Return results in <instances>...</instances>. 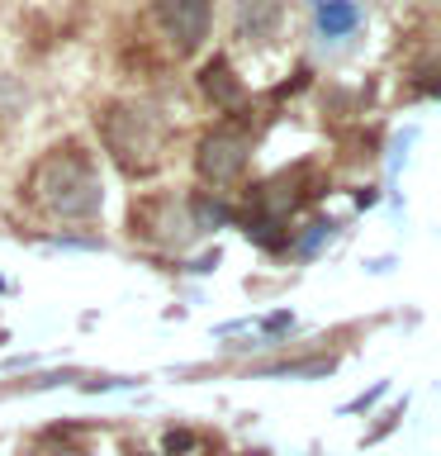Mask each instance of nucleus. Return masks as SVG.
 <instances>
[{
	"instance_id": "423d86ee",
	"label": "nucleus",
	"mask_w": 441,
	"mask_h": 456,
	"mask_svg": "<svg viewBox=\"0 0 441 456\" xmlns=\"http://www.w3.org/2000/svg\"><path fill=\"white\" fill-rule=\"evenodd\" d=\"M313 20H318L323 38H347L361 24V5L356 0H313Z\"/></svg>"
},
{
	"instance_id": "f257e3e1",
	"label": "nucleus",
	"mask_w": 441,
	"mask_h": 456,
	"mask_svg": "<svg viewBox=\"0 0 441 456\" xmlns=\"http://www.w3.org/2000/svg\"><path fill=\"white\" fill-rule=\"evenodd\" d=\"M34 191H38L43 205H48L52 214H62V219H91V214L100 209V200H105L91 157H85L81 148H71V142L38 162Z\"/></svg>"
},
{
	"instance_id": "7ed1b4c3",
	"label": "nucleus",
	"mask_w": 441,
	"mask_h": 456,
	"mask_svg": "<svg viewBox=\"0 0 441 456\" xmlns=\"http://www.w3.org/2000/svg\"><path fill=\"white\" fill-rule=\"evenodd\" d=\"M247 152H252L247 134L233 128V124H223V128H213V134L199 138L195 167H199V176H204L209 185H228V181H237L242 171H247Z\"/></svg>"
},
{
	"instance_id": "20e7f679",
	"label": "nucleus",
	"mask_w": 441,
	"mask_h": 456,
	"mask_svg": "<svg viewBox=\"0 0 441 456\" xmlns=\"http://www.w3.org/2000/svg\"><path fill=\"white\" fill-rule=\"evenodd\" d=\"M152 10L176 53H195L209 38V0H152Z\"/></svg>"
},
{
	"instance_id": "1a4fd4ad",
	"label": "nucleus",
	"mask_w": 441,
	"mask_h": 456,
	"mask_svg": "<svg viewBox=\"0 0 441 456\" xmlns=\"http://www.w3.org/2000/svg\"><path fill=\"white\" fill-rule=\"evenodd\" d=\"M190 214H195V219H190L195 233H209V228H223L228 219H233V209H228L223 200H213V195H195L190 200Z\"/></svg>"
},
{
	"instance_id": "0eeeda50",
	"label": "nucleus",
	"mask_w": 441,
	"mask_h": 456,
	"mask_svg": "<svg viewBox=\"0 0 441 456\" xmlns=\"http://www.w3.org/2000/svg\"><path fill=\"white\" fill-rule=\"evenodd\" d=\"M199 86H204V95L219 100V105H237V100H242V86L233 81V71H228L223 57H213V62L199 71Z\"/></svg>"
},
{
	"instance_id": "f8f14e48",
	"label": "nucleus",
	"mask_w": 441,
	"mask_h": 456,
	"mask_svg": "<svg viewBox=\"0 0 441 456\" xmlns=\"http://www.w3.org/2000/svg\"><path fill=\"white\" fill-rule=\"evenodd\" d=\"M327 233H333V224H327V219H318V224H313V233H309L304 242H299V256H313V252H318V242H323Z\"/></svg>"
},
{
	"instance_id": "6e6552de",
	"label": "nucleus",
	"mask_w": 441,
	"mask_h": 456,
	"mask_svg": "<svg viewBox=\"0 0 441 456\" xmlns=\"http://www.w3.org/2000/svg\"><path fill=\"white\" fill-rule=\"evenodd\" d=\"M247 238L256 242V248H266V252H280V248H290V233H285V219H276V214H256V219H247Z\"/></svg>"
},
{
	"instance_id": "39448f33",
	"label": "nucleus",
	"mask_w": 441,
	"mask_h": 456,
	"mask_svg": "<svg viewBox=\"0 0 441 456\" xmlns=\"http://www.w3.org/2000/svg\"><path fill=\"white\" fill-rule=\"evenodd\" d=\"M280 20H285V0H237V14H233L242 43H270Z\"/></svg>"
},
{
	"instance_id": "4468645a",
	"label": "nucleus",
	"mask_w": 441,
	"mask_h": 456,
	"mask_svg": "<svg viewBox=\"0 0 441 456\" xmlns=\"http://www.w3.org/2000/svg\"><path fill=\"white\" fill-rule=\"evenodd\" d=\"M213 266H219V252H209V256H199V262H195L190 271H213Z\"/></svg>"
},
{
	"instance_id": "9d476101",
	"label": "nucleus",
	"mask_w": 441,
	"mask_h": 456,
	"mask_svg": "<svg viewBox=\"0 0 441 456\" xmlns=\"http://www.w3.org/2000/svg\"><path fill=\"white\" fill-rule=\"evenodd\" d=\"M34 456H85V452L71 447V442H62V433H52V437H43L34 447Z\"/></svg>"
},
{
	"instance_id": "ddd939ff",
	"label": "nucleus",
	"mask_w": 441,
	"mask_h": 456,
	"mask_svg": "<svg viewBox=\"0 0 441 456\" xmlns=\"http://www.w3.org/2000/svg\"><path fill=\"white\" fill-rule=\"evenodd\" d=\"M261 328H266V333H285V328H294V319H290V314H270Z\"/></svg>"
},
{
	"instance_id": "9b49d317",
	"label": "nucleus",
	"mask_w": 441,
	"mask_h": 456,
	"mask_svg": "<svg viewBox=\"0 0 441 456\" xmlns=\"http://www.w3.org/2000/svg\"><path fill=\"white\" fill-rule=\"evenodd\" d=\"M162 447H166V456H185V452L195 447V433H185V428H171Z\"/></svg>"
},
{
	"instance_id": "f03ea898",
	"label": "nucleus",
	"mask_w": 441,
	"mask_h": 456,
	"mask_svg": "<svg viewBox=\"0 0 441 456\" xmlns=\"http://www.w3.org/2000/svg\"><path fill=\"white\" fill-rule=\"evenodd\" d=\"M100 128H105V142L124 162V171H152L156 167V157H162V124L148 110L114 105L109 114H100Z\"/></svg>"
}]
</instances>
